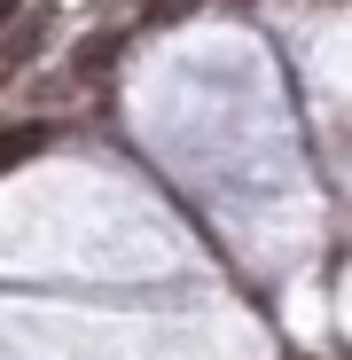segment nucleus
<instances>
[{
	"label": "nucleus",
	"mask_w": 352,
	"mask_h": 360,
	"mask_svg": "<svg viewBox=\"0 0 352 360\" xmlns=\"http://www.w3.org/2000/svg\"><path fill=\"white\" fill-rule=\"evenodd\" d=\"M110 63H117V39H110V32H102V39H86V47L71 55V71H79V79H102Z\"/></svg>",
	"instance_id": "obj_1"
},
{
	"label": "nucleus",
	"mask_w": 352,
	"mask_h": 360,
	"mask_svg": "<svg viewBox=\"0 0 352 360\" xmlns=\"http://www.w3.org/2000/svg\"><path fill=\"white\" fill-rule=\"evenodd\" d=\"M39 141H47V126H8V134H0V172H8V165H24Z\"/></svg>",
	"instance_id": "obj_2"
},
{
	"label": "nucleus",
	"mask_w": 352,
	"mask_h": 360,
	"mask_svg": "<svg viewBox=\"0 0 352 360\" xmlns=\"http://www.w3.org/2000/svg\"><path fill=\"white\" fill-rule=\"evenodd\" d=\"M196 0H149V24H172V16H188Z\"/></svg>",
	"instance_id": "obj_3"
},
{
	"label": "nucleus",
	"mask_w": 352,
	"mask_h": 360,
	"mask_svg": "<svg viewBox=\"0 0 352 360\" xmlns=\"http://www.w3.org/2000/svg\"><path fill=\"white\" fill-rule=\"evenodd\" d=\"M16 8H24V0H0V24H8V16H16Z\"/></svg>",
	"instance_id": "obj_4"
}]
</instances>
